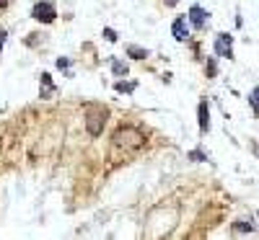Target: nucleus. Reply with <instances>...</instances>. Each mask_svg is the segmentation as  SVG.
<instances>
[{"instance_id": "nucleus-1", "label": "nucleus", "mask_w": 259, "mask_h": 240, "mask_svg": "<svg viewBox=\"0 0 259 240\" xmlns=\"http://www.w3.org/2000/svg\"><path fill=\"white\" fill-rule=\"evenodd\" d=\"M112 145L114 150H125V153H135L145 145V134L137 127H119L112 134Z\"/></svg>"}, {"instance_id": "nucleus-2", "label": "nucleus", "mask_w": 259, "mask_h": 240, "mask_svg": "<svg viewBox=\"0 0 259 240\" xmlns=\"http://www.w3.org/2000/svg\"><path fill=\"white\" fill-rule=\"evenodd\" d=\"M106 116H109L106 109H91V111H88V116H86V129H88L91 137H99L101 132H104Z\"/></svg>"}, {"instance_id": "nucleus-3", "label": "nucleus", "mask_w": 259, "mask_h": 240, "mask_svg": "<svg viewBox=\"0 0 259 240\" xmlns=\"http://www.w3.org/2000/svg\"><path fill=\"white\" fill-rule=\"evenodd\" d=\"M31 16L36 18V21H42V23H52L54 18H57V8H54V3H50V0H42V3L34 5Z\"/></svg>"}, {"instance_id": "nucleus-4", "label": "nucleus", "mask_w": 259, "mask_h": 240, "mask_svg": "<svg viewBox=\"0 0 259 240\" xmlns=\"http://www.w3.org/2000/svg\"><path fill=\"white\" fill-rule=\"evenodd\" d=\"M215 54L218 57H233V36H228V34H218V39H215Z\"/></svg>"}, {"instance_id": "nucleus-5", "label": "nucleus", "mask_w": 259, "mask_h": 240, "mask_svg": "<svg viewBox=\"0 0 259 240\" xmlns=\"http://www.w3.org/2000/svg\"><path fill=\"white\" fill-rule=\"evenodd\" d=\"M207 11H205V8H202V5H192L189 8V23L194 26V29H205V26H207Z\"/></svg>"}, {"instance_id": "nucleus-6", "label": "nucleus", "mask_w": 259, "mask_h": 240, "mask_svg": "<svg viewBox=\"0 0 259 240\" xmlns=\"http://www.w3.org/2000/svg\"><path fill=\"white\" fill-rule=\"evenodd\" d=\"M187 21H189V18H184V16L174 18L171 34H174V39H177V42H187L189 39V26H187Z\"/></svg>"}, {"instance_id": "nucleus-7", "label": "nucleus", "mask_w": 259, "mask_h": 240, "mask_svg": "<svg viewBox=\"0 0 259 240\" xmlns=\"http://www.w3.org/2000/svg\"><path fill=\"white\" fill-rule=\"evenodd\" d=\"M197 116H200V132H202V134L210 132V106H207V101H200Z\"/></svg>"}, {"instance_id": "nucleus-8", "label": "nucleus", "mask_w": 259, "mask_h": 240, "mask_svg": "<svg viewBox=\"0 0 259 240\" xmlns=\"http://www.w3.org/2000/svg\"><path fill=\"white\" fill-rule=\"evenodd\" d=\"M127 54H130V57H135V60H145V57H148V49L135 47V44H130V47H127Z\"/></svg>"}, {"instance_id": "nucleus-9", "label": "nucleus", "mask_w": 259, "mask_h": 240, "mask_svg": "<svg viewBox=\"0 0 259 240\" xmlns=\"http://www.w3.org/2000/svg\"><path fill=\"white\" fill-rule=\"evenodd\" d=\"M42 83H44V93H42V98H50V96L54 93V86H52V78L47 75V72L42 75Z\"/></svg>"}, {"instance_id": "nucleus-10", "label": "nucleus", "mask_w": 259, "mask_h": 240, "mask_svg": "<svg viewBox=\"0 0 259 240\" xmlns=\"http://www.w3.org/2000/svg\"><path fill=\"white\" fill-rule=\"evenodd\" d=\"M112 72H114L117 78H125V75H127V65L119 62V60H114V62H112Z\"/></svg>"}, {"instance_id": "nucleus-11", "label": "nucleus", "mask_w": 259, "mask_h": 240, "mask_svg": "<svg viewBox=\"0 0 259 240\" xmlns=\"http://www.w3.org/2000/svg\"><path fill=\"white\" fill-rule=\"evenodd\" d=\"M114 88H117V93H132L137 86H135V83H125V80H119Z\"/></svg>"}, {"instance_id": "nucleus-12", "label": "nucleus", "mask_w": 259, "mask_h": 240, "mask_svg": "<svg viewBox=\"0 0 259 240\" xmlns=\"http://www.w3.org/2000/svg\"><path fill=\"white\" fill-rule=\"evenodd\" d=\"M249 104H252V109H254V114L259 116V88H254L252 93H249Z\"/></svg>"}, {"instance_id": "nucleus-13", "label": "nucleus", "mask_w": 259, "mask_h": 240, "mask_svg": "<svg viewBox=\"0 0 259 240\" xmlns=\"http://www.w3.org/2000/svg\"><path fill=\"white\" fill-rule=\"evenodd\" d=\"M233 230H249V233H252V230H254V222H252V219H241V222L233 225Z\"/></svg>"}, {"instance_id": "nucleus-14", "label": "nucleus", "mask_w": 259, "mask_h": 240, "mask_svg": "<svg viewBox=\"0 0 259 240\" xmlns=\"http://www.w3.org/2000/svg\"><path fill=\"white\" fill-rule=\"evenodd\" d=\"M189 160H194V163H202V160H207V155L202 153V150H192V153H189Z\"/></svg>"}, {"instance_id": "nucleus-15", "label": "nucleus", "mask_w": 259, "mask_h": 240, "mask_svg": "<svg viewBox=\"0 0 259 240\" xmlns=\"http://www.w3.org/2000/svg\"><path fill=\"white\" fill-rule=\"evenodd\" d=\"M104 36H106V42H117V31L114 29H104Z\"/></svg>"}, {"instance_id": "nucleus-16", "label": "nucleus", "mask_w": 259, "mask_h": 240, "mask_svg": "<svg viewBox=\"0 0 259 240\" xmlns=\"http://www.w3.org/2000/svg\"><path fill=\"white\" fill-rule=\"evenodd\" d=\"M57 67H60V70H68V67H70V60L60 57V60H57Z\"/></svg>"}, {"instance_id": "nucleus-17", "label": "nucleus", "mask_w": 259, "mask_h": 240, "mask_svg": "<svg viewBox=\"0 0 259 240\" xmlns=\"http://www.w3.org/2000/svg\"><path fill=\"white\" fill-rule=\"evenodd\" d=\"M215 72H218V67H215V62L210 60V62H207V75L212 78V75H215Z\"/></svg>"}, {"instance_id": "nucleus-18", "label": "nucleus", "mask_w": 259, "mask_h": 240, "mask_svg": "<svg viewBox=\"0 0 259 240\" xmlns=\"http://www.w3.org/2000/svg\"><path fill=\"white\" fill-rule=\"evenodd\" d=\"M5 36H8L5 31H0V52H3V44H5Z\"/></svg>"}, {"instance_id": "nucleus-19", "label": "nucleus", "mask_w": 259, "mask_h": 240, "mask_svg": "<svg viewBox=\"0 0 259 240\" xmlns=\"http://www.w3.org/2000/svg\"><path fill=\"white\" fill-rule=\"evenodd\" d=\"M166 3H169V5H177V3H179V0H166Z\"/></svg>"}, {"instance_id": "nucleus-20", "label": "nucleus", "mask_w": 259, "mask_h": 240, "mask_svg": "<svg viewBox=\"0 0 259 240\" xmlns=\"http://www.w3.org/2000/svg\"><path fill=\"white\" fill-rule=\"evenodd\" d=\"M8 5V0H0V8H5Z\"/></svg>"}, {"instance_id": "nucleus-21", "label": "nucleus", "mask_w": 259, "mask_h": 240, "mask_svg": "<svg viewBox=\"0 0 259 240\" xmlns=\"http://www.w3.org/2000/svg\"><path fill=\"white\" fill-rule=\"evenodd\" d=\"M257 217H259V215H257Z\"/></svg>"}]
</instances>
